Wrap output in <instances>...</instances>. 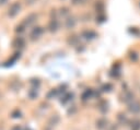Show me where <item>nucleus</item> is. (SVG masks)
<instances>
[{
	"instance_id": "f257e3e1",
	"label": "nucleus",
	"mask_w": 140,
	"mask_h": 130,
	"mask_svg": "<svg viewBox=\"0 0 140 130\" xmlns=\"http://www.w3.org/2000/svg\"><path fill=\"white\" fill-rule=\"evenodd\" d=\"M20 9H21V6H20L19 2H14V3H12L11 7L9 8V12H8V13H9V17L14 18L15 15L20 12Z\"/></svg>"
},
{
	"instance_id": "f03ea898",
	"label": "nucleus",
	"mask_w": 140,
	"mask_h": 130,
	"mask_svg": "<svg viewBox=\"0 0 140 130\" xmlns=\"http://www.w3.org/2000/svg\"><path fill=\"white\" fill-rule=\"evenodd\" d=\"M43 33V30H42V27H35L34 30H33L32 32H31V39L32 40H34V39H37L39 36H40V34Z\"/></svg>"
},
{
	"instance_id": "7ed1b4c3",
	"label": "nucleus",
	"mask_w": 140,
	"mask_h": 130,
	"mask_svg": "<svg viewBox=\"0 0 140 130\" xmlns=\"http://www.w3.org/2000/svg\"><path fill=\"white\" fill-rule=\"evenodd\" d=\"M24 44H25V40H24V38H23V37H21V36L15 37V38H14V40L12 42L13 47H18V48L23 47V46H24Z\"/></svg>"
},
{
	"instance_id": "20e7f679",
	"label": "nucleus",
	"mask_w": 140,
	"mask_h": 130,
	"mask_svg": "<svg viewBox=\"0 0 140 130\" xmlns=\"http://www.w3.org/2000/svg\"><path fill=\"white\" fill-rule=\"evenodd\" d=\"M33 19H36V15L35 14H30L29 17H26L24 20H25V22L28 23V25H30V24H32L33 22H34V20H33Z\"/></svg>"
},
{
	"instance_id": "39448f33",
	"label": "nucleus",
	"mask_w": 140,
	"mask_h": 130,
	"mask_svg": "<svg viewBox=\"0 0 140 130\" xmlns=\"http://www.w3.org/2000/svg\"><path fill=\"white\" fill-rule=\"evenodd\" d=\"M15 31H16V32H23L24 29H23L22 25H20V26H16V30H15Z\"/></svg>"
},
{
	"instance_id": "423d86ee",
	"label": "nucleus",
	"mask_w": 140,
	"mask_h": 130,
	"mask_svg": "<svg viewBox=\"0 0 140 130\" xmlns=\"http://www.w3.org/2000/svg\"><path fill=\"white\" fill-rule=\"evenodd\" d=\"M6 1H7V0H0V3L3 4V3H6Z\"/></svg>"
}]
</instances>
